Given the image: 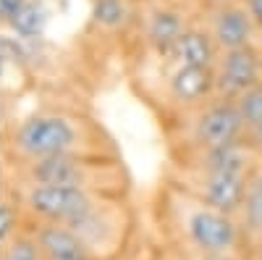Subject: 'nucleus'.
<instances>
[{"mask_svg":"<svg viewBox=\"0 0 262 260\" xmlns=\"http://www.w3.org/2000/svg\"><path fill=\"white\" fill-rule=\"evenodd\" d=\"M215 39L200 29H186L176 48L170 50V58L176 66H194V69H212L215 63Z\"/></svg>","mask_w":262,"mask_h":260,"instance_id":"f8f14e48","label":"nucleus"},{"mask_svg":"<svg viewBox=\"0 0 262 260\" xmlns=\"http://www.w3.org/2000/svg\"><path fill=\"white\" fill-rule=\"evenodd\" d=\"M259 84V58L252 48L226 50L221 58L215 87H221L226 95H244L247 90Z\"/></svg>","mask_w":262,"mask_h":260,"instance_id":"0eeeda50","label":"nucleus"},{"mask_svg":"<svg viewBox=\"0 0 262 260\" xmlns=\"http://www.w3.org/2000/svg\"><path fill=\"white\" fill-rule=\"evenodd\" d=\"M236 108L247 126H262V84L236 97Z\"/></svg>","mask_w":262,"mask_h":260,"instance_id":"6ab92c4d","label":"nucleus"},{"mask_svg":"<svg viewBox=\"0 0 262 260\" xmlns=\"http://www.w3.org/2000/svg\"><path fill=\"white\" fill-rule=\"evenodd\" d=\"M173 226H176V234L184 239V247L189 252L221 255V252H233L238 245V226L233 215L212 210L200 200L173 203Z\"/></svg>","mask_w":262,"mask_h":260,"instance_id":"20e7f679","label":"nucleus"},{"mask_svg":"<svg viewBox=\"0 0 262 260\" xmlns=\"http://www.w3.org/2000/svg\"><path fill=\"white\" fill-rule=\"evenodd\" d=\"M48 21H50V8L45 0H27L24 8L8 24V29L18 39H45Z\"/></svg>","mask_w":262,"mask_h":260,"instance_id":"4468645a","label":"nucleus"},{"mask_svg":"<svg viewBox=\"0 0 262 260\" xmlns=\"http://www.w3.org/2000/svg\"><path fill=\"white\" fill-rule=\"evenodd\" d=\"M69 229L84 242L92 260H116L134 234V210L128 197H105Z\"/></svg>","mask_w":262,"mask_h":260,"instance_id":"7ed1b4c3","label":"nucleus"},{"mask_svg":"<svg viewBox=\"0 0 262 260\" xmlns=\"http://www.w3.org/2000/svg\"><path fill=\"white\" fill-rule=\"evenodd\" d=\"M137 16L134 6L128 0H92L90 24L97 32H118L128 27V21Z\"/></svg>","mask_w":262,"mask_h":260,"instance_id":"2eb2a0df","label":"nucleus"},{"mask_svg":"<svg viewBox=\"0 0 262 260\" xmlns=\"http://www.w3.org/2000/svg\"><path fill=\"white\" fill-rule=\"evenodd\" d=\"M0 260H42L34 224H29L21 234H16L11 242L0 245Z\"/></svg>","mask_w":262,"mask_h":260,"instance_id":"f3484780","label":"nucleus"},{"mask_svg":"<svg viewBox=\"0 0 262 260\" xmlns=\"http://www.w3.org/2000/svg\"><path fill=\"white\" fill-rule=\"evenodd\" d=\"M27 0H0V24L8 27L11 21L16 18V13L24 8Z\"/></svg>","mask_w":262,"mask_h":260,"instance_id":"aec40b11","label":"nucleus"},{"mask_svg":"<svg viewBox=\"0 0 262 260\" xmlns=\"http://www.w3.org/2000/svg\"><path fill=\"white\" fill-rule=\"evenodd\" d=\"M32 221L27 218L24 208L18 205V200L11 192H6L0 187V245L11 242L16 234H21Z\"/></svg>","mask_w":262,"mask_h":260,"instance_id":"dca6fc26","label":"nucleus"},{"mask_svg":"<svg viewBox=\"0 0 262 260\" xmlns=\"http://www.w3.org/2000/svg\"><path fill=\"white\" fill-rule=\"evenodd\" d=\"M215 90L212 69H194V66H176L168 76V95L181 105H194L205 100Z\"/></svg>","mask_w":262,"mask_h":260,"instance_id":"9b49d317","label":"nucleus"},{"mask_svg":"<svg viewBox=\"0 0 262 260\" xmlns=\"http://www.w3.org/2000/svg\"><path fill=\"white\" fill-rule=\"evenodd\" d=\"M3 168L60 155H118L113 139L97 118L74 105H39L13 126L3 124L0 137Z\"/></svg>","mask_w":262,"mask_h":260,"instance_id":"f257e3e1","label":"nucleus"},{"mask_svg":"<svg viewBox=\"0 0 262 260\" xmlns=\"http://www.w3.org/2000/svg\"><path fill=\"white\" fill-rule=\"evenodd\" d=\"M42 260H92L84 242L66 224H34Z\"/></svg>","mask_w":262,"mask_h":260,"instance_id":"1a4fd4ad","label":"nucleus"},{"mask_svg":"<svg viewBox=\"0 0 262 260\" xmlns=\"http://www.w3.org/2000/svg\"><path fill=\"white\" fill-rule=\"evenodd\" d=\"M247 176H233V173H207L202 171L196 179V200L202 205L233 215L242 210L247 197Z\"/></svg>","mask_w":262,"mask_h":260,"instance_id":"423d86ee","label":"nucleus"},{"mask_svg":"<svg viewBox=\"0 0 262 260\" xmlns=\"http://www.w3.org/2000/svg\"><path fill=\"white\" fill-rule=\"evenodd\" d=\"M3 176L24 184L79 187L113 197H128L131 179L121 155H60L3 168Z\"/></svg>","mask_w":262,"mask_h":260,"instance_id":"f03ea898","label":"nucleus"},{"mask_svg":"<svg viewBox=\"0 0 262 260\" xmlns=\"http://www.w3.org/2000/svg\"><path fill=\"white\" fill-rule=\"evenodd\" d=\"M252 163V153L238 145H223V147H207L200 155V171L207 173H233V176H247V168Z\"/></svg>","mask_w":262,"mask_h":260,"instance_id":"ddd939ff","label":"nucleus"},{"mask_svg":"<svg viewBox=\"0 0 262 260\" xmlns=\"http://www.w3.org/2000/svg\"><path fill=\"white\" fill-rule=\"evenodd\" d=\"M242 213H244V226L254 234H262V179H254L247 187Z\"/></svg>","mask_w":262,"mask_h":260,"instance_id":"a211bd4d","label":"nucleus"},{"mask_svg":"<svg viewBox=\"0 0 262 260\" xmlns=\"http://www.w3.org/2000/svg\"><path fill=\"white\" fill-rule=\"evenodd\" d=\"M244 118L238 113L236 103H215L200 113L194 124V139L202 150L207 147H223L238 142V134L244 129Z\"/></svg>","mask_w":262,"mask_h":260,"instance_id":"39448f33","label":"nucleus"},{"mask_svg":"<svg viewBox=\"0 0 262 260\" xmlns=\"http://www.w3.org/2000/svg\"><path fill=\"white\" fill-rule=\"evenodd\" d=\"M247 13L254 24L262 27V0H247Z\"/></svg>","mask_w":262,"mask_h":260,"instance_id":"4be33fe9","label":"nucleus"},{"mask_svg":"<svg viewBox=\"0 0 262 260\" xmlns=\"http://www.w3.org/2000/svg\"><path fill=\"white\" fill-rule=\"evenodd\" d=\"M252 24L247 8H236V6H223L217 8L212 18V39L217 48L223 50H238V48H249L252 39Z\"/></svg>","mask_w":262,"mask_h":260,"instance_id":"9d476101","label":"nucleus"},{"mask_svg":"<svg viewBox=\"0 0 262 260\" xmlns=\"http://www.w3.org/2000/svg\"><path fill=\"white\" fill-rule=\"evenodd\" d=\"M189 260H242L236 252H221V255H202V252H191Z\"/></svg>","mask_w":262,"mask_h":260,"instance_id":"412c9836","label":"nucleus"},{"mask_svg":"<svg viewBox=\"0 0 262 260\" xmlns=\"http://www.w3.org/2000/svg\"><path fill=\"white\" fill-rule=\"evenodd\" d=\"M139 32L152 50H158L160 55H170V50L176 48V42L186 32V24L179 11L168 6H155L139 18Z\"/></svg>","mask_w":262,"mask_h":260,"instance_id":"6e6552de","label":"nucleus"}]
</instances>
